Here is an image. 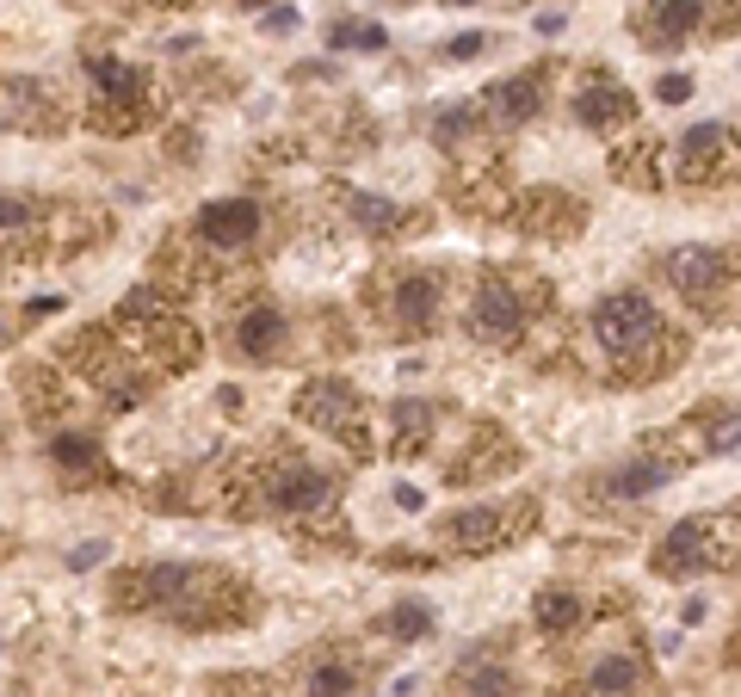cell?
Returning <instances> with one entry per match:
<instances>
[{"label": "cell", "mask_w": 741, "mask_h": 697, "mask_svg": "<svg viewBox=\"0 0 741 697\" xmlns=\"http://www.w3.org/2000/svg\"><path fill=\"white\" fill-rule=\"evenodd\" d=\"M105 562V543H87V549H68V568H93Z\"/></svg>", "instance_id": "cell-44"}, {"label": "cell", "mask_w": 741, "mask_h": 697, "mask_svg": "<svg viewBox=\"0 0 741 697\" xmlns=\"http://www.w3.org/2000/svg\"><path fill=\"white\" fill-rule=\"evenodd\" d=\"M334 155V161H352V155H371L377 149V118L365 105H334L328 118H315V155Z\"/></svg>", "instance_id": "cell-31"}, {"label": "cell", "mask_w": 741, "mask_h": 697, "mask_svg": "<svg viewBox=\"0 0 741 697\" xmlns=\"http://www.w3.org/2000/svg\"><path fill=\"white\" fill-rule=\"evenodd\" d=\"M482 105L476 99H451V105H439V112L427 118V136H433V149H445V155H457V149H470V142H482Z\"/></svg>", "instance_id": "cell-34"}, {"label": "cell", "mask_w": 741, "mask_h": 697, "mask_svg": "<svg viewBox=\"0 0 741 697\" xmlns=\"http://www.w3.org/2000/svg\"><path fill=\"white\" fill-rule=\"evenodd\" d=\"M210 506L241 525H285L297 549H334L352 556V525L340 512V475L315 463L285 432L266 445H241L210 463Z\"/></svg>", "instance_id": "cell-1"}, {"label": "cell", "mask_w": 741, "mask_h": 697, "mask_svg": "<svg viewBox=\"0 0 741 697\" xmlns=\"http://www.w3.org/2000/svg\"><path fill=\"white\" fill-rule=\"evenodd\" d=\"M674 482V469H667L661 457H649V451H637V457H624V463H612L606 475H599L593 488H606V494H618V500H649L655 488H667Z\"/></svg>", "instance_id": "cell-33"}, {"label": "cell", "mask_w": 741, "mask_h": 697, "mask_svg": "<svg viewBox=\"0 0 741 697\" xmlns=\"http://www.w3.org/2000/svg\"><path fill=\"white\" fill-rule=\"evenodd\" d=\"M569 112H575V124L593 130V136H618V130L637 124V93H630L606 62H593V68H581V87H575V99H569Z\"/></svg>", "instance_id": "cell-24"}, {"label": "cell", "mask_w": 741, "mask_h": 697, "mask_svg": "<svg viewBox=\"0 0 741 697\" xmlns=\"http://www.w3.org/2000/svg\"><path fill=\"white\" fill-rule=\"evenodd\" d=\"M167 161L198 167V130H192V124H173V130H167Z\"/></svg>", "instance_id": "cell-39"}, {"label": "cell", "mask_w": 741, "mask_h": 697, "mask_svg": "<svg viewBox=\"0 0 741 697\" xmlns=\"http://www.w3.org/2000/svg\"><path fill=\"white\" fill-rule=\"evenodd\" d=\"M390 44V31L377 19H334L328 25V50H383Z\"/></svg>", "instance_id": "cell-37"}, {"label": "cell", "mask_w": 741, "mask_h": 697, "mask_svg": "<svg viewBox=\"0 0 741 697\" xmlns=\"http://www.w3.org/2000/svg\"><path fill=\"white\" fill-rule=\"evenodd\" d=\"M136 7H149V13H167V7H192V0H136Z\"/></svg>", "instance_id": "cell-47"}, {"label": "cell", "mask_w": 741, "mask_h": 697, "mask_svg": "<svg viewBox=\"0 0 741 697\" xmlns=\"http://www.w3.org/2000/svg\"><path fill=\"white\" fill-rule=\"evenodd\" d=\"M87 87L93 93L81 105V124L93 136H143L167 112V99H161L149 68L118 62V56H87Z\"/></svg>", "instance_id": "cell-7"}, {"label": "cell", "mask_w": 741, "mask_h": 697, "mask_svg": "<svg viewBox=\"0 0 741 697\" xmlns=\"http://www.w3.org/2000/svg\"><path fill=\"white\" fill-rule=\"evenodd\" d=\"M606 173L618 179V186H630V192H661L667 186V142L661 136H624L618 149L606 155Z\"/></svg>", "instance_id": "cell-30"}, {"label": "cell", "mask_w": 741, "mask_h": 697, "mask_svg": "<svg viewBox=\"0 0 741 697\" xmlns=\"http://www.w3.org/2000/svg\"><path fill=\"white\" fill-rule=\"evenodd\" d=\"M587 327H593L599 364H606V383L618 389H655L667 377H680L692 358V334L667 321L643 290H606L593 303Z\"/></svg>", "instance_id": "cell-3"}, {"label": "cell", "mask_w": 741, "mask_h": 697, "mask_svg": "<svg viewBox=\"0 0 741 697\" xmlns=\"http://www.w3.org/2000/svg\"><path fill=\"white\" fill-rule=\"evenodd\" d=\"M50 315H62V297H38V303H25V309H13V321H19V334H31L38 321H50Z\"/></svg>", "instance_id": "cell-41"}, {"label": "cell", "mask_w": 741, "mask_h": 697, "mask_svg": "<svg viewBox=\"0 0 741 697\" xmlns=\"http://www.w3.org/2000/svg\"><path fill=\"white\" fill-rule=\"evenodd\" d=\"M266 31H278V38H291V31H297V13H291V7H278V13H266Z\"/></svg>", "instance_id": "cell-45"}, {"label": "cell", "mask_w": 741, "mask_h": 697, "mask_svg": "<svg viewBox=\"0 0 741 697\" xmlns=\"http://www.w3.org/2000/svg\"><path fill=\"white\" fill-rule=\"evenodd\" d=\"M50 463H56V475L75 494H87V488H124V475L112 469V457H105V445L99 438H87V432H50Z\"/></svg>", "instance_id": "cell-28"}, {"label": "cell", "mask_w": 741, "mask_h": 697, "mask_svg": "<svg viewBox=\"0 0 741 697\" xmlns=\"http://www.w3.org/2000/svg\"><path fill=\"white\" fill-rule=\"evenodd\" d=\"M525 463V445L501 426V420H488L476 414L464 426V438H457V457L445 463V482L451 488H482V482H507V475Z\"/></svg>", "instance_id": "cell-16"}, {"label": "cell", "mask_w": 741, "mask_h": 697, "mask_svg": "<svg viewBox=\"0 0 741 697\" xmlns=\"http://www.w3.org/2000/svg\"><path fill=\"white\" fill-rule=\"evenodd\" d=\"M482 50H494V38H488V31H457V38L445 44V56H451V62H476Z\"/></svg>", "instance_id": "cell-40"}, {"label": "cell", "mask_w": 741, "mask_h": 697, "mask_svg": "<svg viewBox=\"0 0 741 697\" xmlns=\"http://www.w3.org/2000/svg\"><path fill=\"white\" fill-rule=\"evenodd\" d=\"M550 81H556V62H532V68H519V75H501L494 87L476 93L482 105V124L488 130H519V124H532L544 112V99H550Z\"/></svg>", "instance_id": "cell-23"}, {"label": "cell", "mask_w": 741, "mask_h": 697, "mask_svg": "<svg viewBox=\"0 0 741 697\" xmlns=\"http://www.w3.org/2000/svg\"><path fill=\"white\" fill-rule=\"evenodd\" d=\"M655 99H661V105H686V99H692V75H661V81H655Z\"/></svg>", "instance_id": "cell-42"}, {"label": "cell", "mask_w": 741, "mask_h": 697, "mask_svg": "<svg viewBox=\"0 0 741 697\" xmlns=\"http://www.w3.org/2000/svg\"><path fill=\"white\" fill-rule=\"evenodd\" d=\"M433 426H439V408H433V401L402 395L396 408H390V457H396V463L427 457V451H433Z\"/></svg>", "instance_id": "cell-32"}, {"label": "cell", "mask_w": 741, "mask_h": 697, "mask_svg": "<svg viewBox=\"0 0 741 697\" xmlns=\"http://www.w3.org/2000/svg\"><path fill=\"white\" fill-rule=\"evenodd\" d=\"M50 260V198L0 186V278Z\"/></svg>", "instance_id": "cell-17"}, {"label": "cell", "mask_w": 741, "mask_h": 697, "mask_svg": "<svg viewBox=\"0 0 741 697\" xmlns=\"http://www.w3.org/2000/svg\"><path fill=\"white\" fill-rule=\"evenodd\" d=\"M359 303H365L377 334H390V340H427L433 327H439V309H445V278L433 266H414V260H383V266L365 272Z\"/></svg>", "instance_id": "cell-5"}, {"label": "cell", "mask_w": 741, "mask_h": 697, "mask_svg": "<svg viewBox=\"0 0 741 697\" xmlns=\"http://www.w3.org/2000/svg\"><path fill=\"white\" fill-rule=\"evenodd\" d=\"M507 223H513L525 241L569 247L575 235H587L593 210H587V198H581V192H562V186H532V192H513Z\"/></svg>", "instance_id": "cell-18"}, {"label": "cell", "mask_w": 741, "mask_h": 697, "mask_svg": "<svg viewBox=\"0 0 741 697\" xmlns=\"http://www.w3.org/2000/svg\"><path fill=\"white\" fill-rule=\"evenodd\" d=\"M507 642H513V636L476 642V648L445 673V697H519V673H513Z\"/></svg>", "instance_id": "cell-26"}, {"label": "cell", "mask_w": 741, "mask_h": 697, "mask_svg": "<svg viewBox=\"0 0 741 697\" xmlns=\"http://www.w3.org/2000/svg\"><path fill=\"white\" fill-rule=\"evenodd\" d=\"M439 7H476V0H439Z\"/></svg>", "instance_id": "cell-49"}, {"label": "cell", "mask_w": 741, "mask_h": 697, "mask_svg": "<svg viewBox=\"0 0 741 697\" xmlns=\"http://www.w3.org/2000/svg\"><path fill=\"white\" fill-rule=\"evenodd\" d=\"M105 334L118 340V358H124L136 395H155L161 383L198 371V358H204V334L192 327V315H180V303L155 297L149 284H136L130 297L105 315Z\"/></svg>", "instance_id": "cell-4"}, {"label": "cell", "mask_w": 741, "mask_h": 697, "mask_svg": "<svg viewBox=\"0 0 741 697\" xmlns=\"http://www.w3.org/2000/svg\"><path fill=\"white\" fill-rule=\"evenodd\" d=\"M667 179H674L680 192H729V186H735V124H729V118L692 124V130L674 142Z\"/></svg>", "instance_id": "cell-14"}, {"label": "cell", "mask_w": 741, "mask_h": 697, "mask_svg": "<svg viewBox=\"0 0 741 697\" xmlns=\"http://www.w3.org/2000/svg\"><path fill=\"white\" fill-rule=\"evenodd\" d=\"M630 599L624 593H612L606 605H587V593L581 586H569V580H550V586H538L532 593V630L538 636H550V642H575L587 623L599 617V611H624Z\"/></svg>", "instance_id": "cell-25"}, {"label": "cell", "mask_w": 741, "mask_h": 697, "mask_svg": "<svg viewBox=\"0 0 741 697\" xmlns=\"http://www.w3.org/2000/svg\"><path fill=\"white\" fill-rule=\"evenodd\" d=\"M112 210L99 198H50V260H81V253L112 241Z\"/></svg>", "instance_id": "cell-27"}, {"label": "cell", "mask_w": 741, "mask_h": 697, "mask_svg": "<svg viewBox=\"0 0 741 697\" xmlns=\"http://www.w3.org/2000/svg\"><path fill=\"white\" fill-rule=\"evenodd\" d=\"M204 697H291L272 673H210Z\"/></svg>", "instance_id": "cell-36"}, {"label": "cell", "mask_w": 741, "mask_h": 697, "mask_svg": "<svg viewBox=\"0 0 741 697\" xmlns=\"http://www.w3.org/2000/svg\"><path fill=\"white\" fill-rule=\"evenodd\" d=\"M643 451L661 457L674 475H680L686 463H698V457H729V451H735V401H729V395L698 401L692 414H680V420H667V426L643 432Z\"/></svg>", "instance_id": "cell-12"}, {"label": "cell", "mask_w": 741, "mask_h": 697, "mask_svg": "<svg viewBox=\"0 0 741 697\" xmlns=\"http://www.w3.org/2000/svg\"><path fill=\"white\" fill-rule=\"evenodd\" d=\"M291 414L309 426V432H328L334 445L352 457V463H371V395L346 377H303L297 395H291Z\"/></svg>", "instance_id": "cell-10"}, {"label": "cell", "mask_w": 741, "mask_h": 697, "mask_svg": "<svg viewBox=\"0 0 741 697\" xmlns=\"http://www.w3.org/2000/svg\"><path fill=\"white\" fill-rule=\"evenodd\" d=\"M235 7H254V13H260V7H272V0H235Z\"/></svg>", "instance_id": "cell-48"}, {"label": "cell", "mask_w": 741, "mask_h": 697, "mask_svg": "<svg viewBox=\"0 0 741 697\" xmlns=\"http://www.w3.org/2000/svg\"><path fill=\"white\" fill-rule=\"evenodd\" d=\"M439 192L451 198L457 216H470V223H507L513 210V155L494 149V142H470V149H457L445 161V179Z\"/></svg>", "instance_id": "cell-11"}, {"label": "cell", "mask_w": 741, "mask_h": 697, "mask_svg": "<svg viewBox=\"0 0 741 697\" xmlns=\"http://www.w3.org/2000/svg\"><path fill=\"white\" fill-rule=\"evenodd\" d=\"M322 198H328V204H334L359 235H371V241H383V247L433 229V210H420V204H396V198H383V192L346 186V179H322Z\"/></svg>", "instance_id": "cell-15"}, {"label": "cell", "mask_w": 741, "mask_h": 697, "mask_svg": "<svg viewBox=\"0 0 741 697\" xmlns=\"http://www.w3.org/2000/svg\"><path fill=\"white\" fill-rule=\"evenodd\" d=\"M19 340V321H13V309H0V352H7Z\"/></svg>", "instance_id": "cell-46"}, {"label": "cell", "mask_w": 741, "mask_h": 697, "mask_svg": "<svg viewBox=\"0 0 741 697\" xmlns=\"http://www.w3.org/2000/svg\"><path fill=\"white\" fill-rule=\"evenodd\" d=\"M433 605H420V599H396L390 611H377L371 617V636L377 642H420V636H433Z\"/></svg>", "instance_id": "cell-35"}, {"label": "cell", "mask_w": 741, "mask_h": 697, "mask_svg": "<svg viewBox=\"0 0 741 697\" xmlns=\"http://www.w3.org/2000/svg\"><path fill=\"white\" fill-rule=\"evenodd\" d=\"M655 272L674 297L711 327L735 321V290H741V260L729 241H686V247H667L655 253Z\"/></svg>", "instance_id": "cell-6"}, {"label": "cell", "mask_w": 741, "mask_h": 697, "mask_svg": "<svg viewBox=\"0 0 741 697\" xmlns=\"http://www.w3.org/2000/svg\"><path fill=\"white\" fill-rule=\"evenodd\" d=\"M439 556H420V549H383L377 568H390V574H427Z\"/></svg>", "instance_id": "cell-38"}, {"label": "cell", "mask_w": 741, "mask_h": 697, "mask_svg": "<svg viewBox=\"0 0 741 697\" xmlns=\"http://www.w3.org/2000/svg\"><path fill=\"white\" fill-rule=\"evenodd\" d=\"M13 395H19L25 420L38 426V432H68V426L81 420V395H75V383H68L62 364L19 358L13 364Z\"/></svg>", "instance_id": "cell-20"}, {"label": "cell", "mask_w": 741, "mask_h": 697, "mask_svg": "<svg viewBox=\"0 0 741 697\" xmlns=\"http://www.w3.org/2000/svg\"><path fill=\"white\" fill-rule=\"evenodd\" d=\"M105 605L118 617H155L186 636L254 630L266 599L260 586L223 562H130L105 580Z\"/></svg>", "instance_id": "cell-2"}, {"label": "cell", "mask_w": 741, "mask_h": 697, "mask_svg": "<svg viewBox=\"0 0 741 697\" xmlns=\"http://www.w3.org/2000/svg\"><path fill=\"white\" fill-rule=\"evenodd\" d=\"M735 543H741V512H735V506L692 512V519L667 525V537L649 549V574H655V580H711V574H735Z\"/></svg>", "instance_id": "cell-8"}, {"label": "cell", "mask_w": 741, "mask_h": 697, "mask_svg": "<svg viewBox=\"0 0 741 697\" xmlns=\"http://www.w3.org/2000/svg\"><path fill=\"white\" fill-rule=\"evenodd\" d=\"M377 679V660L365 648H346V642H322L297 660V697H352Z\"/></svg>", "instance_id": "cell-22"}, {"label": "cell", "mask_w": 741, "mask_h": 697, "mask_svg": "<svg viewBox=\"0 0 741 697\" xmlns=\"http://www.w3.org/2000/svg\"><path fill=\"white\" fill-rule=\"evenodd\" d=\"M630 31L643 50H680L692 31H704V0H643L630 13Z\"/></svg>", "instance_id": "cell-29"}, {"label": "cell", "mask_w": 741, "mask_h": 697, "mask_svg": "<svg viewBox=\"0 0 741 697\" xmlns=\"http://www.w3.org/2000/svg\"><path fill=\"white\" fill-rule=\"evenodd\" d=\"M655 691V667H649V654L637 642H612V648H599L587 667L550 691V697H649Z\"/></svg>", "instance_id": "cell-21"}, {"label": "cell", "mask_w": 741, "mask_h": 697, "mask_svg": "<svg viewBox=\"0 0 741 697\" xmlns=\"http://www.w3.org/2000/svg\"><path fill=\"white\" fill-rule=\"evenodd\" d=\"M0 451H7V426H0Z\"/></svg>", "instance_id": "cell-50"}, {"label": "cell", "mask_w": 741, "mask_h": 697, "mask_svg": "<svg viewBox=\"0 0 741 697\" xmlns=\"http://www.w3.org/2000/svg\"><path fill=\"white\" fill-rule=\"evenodd\" d=\"M390 494H396V512H420V506H427V494H420L414 482H396Z\"/></svg>", "instance_id": "cell-43"}, {"label": "cell", "mask_w": 741, "mask_h": 697, "mask_svg": "<svg viewBox=\"0 0 741 697\" xmlns=\"http://www.w3.org/2000/svg\"><path fill=\"white\" fill-rule=\"evenodd\" d=\"M235 364H254V371H272V364H291L297 358V321L278 309L272 297H241L229 315V334H223Z\"/></svg>", "instance_id": "cell-13"}, {"label": "cell", "mask_w": 741, "mask_h": 697, "mask_svg": "<svg viewBox=\"0 0 741 697\" xmlns=\"http://www.w3.org/2000/svg\"><path fill=\"white\" fill-rule=\"evenodd\" d=\"M68 124H75V105L50 81L0 75V136H62Z\"/></svg>", "instance_id": "cell-19"}, {"label": "cell", "mask_w": 741, "mask_h": 697, "mask_svg": "<svg viewBox=\"0 0 741 697\" xmlns=\"http://www.w3.org/2000/svg\"><path fill=\"white\" fill-rule=\"evenodd\" d=\"M544 519L538 494H513V500H476V506H457L433 525L439 556H494V549H513L519 537H532Z\"/></svg>", "instance_id": "cell-9"}]
</instances>
